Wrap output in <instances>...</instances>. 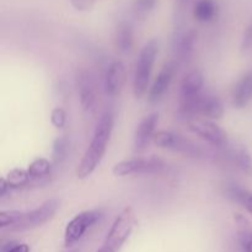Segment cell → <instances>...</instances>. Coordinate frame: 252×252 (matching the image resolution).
Here are the masks:
<instances>
[{"mask_svg":"<svg viewBox=\"0 0 252 252\" xmlns=\"http://www.w3.org/2000/svg\"><path fill=\"white\" fill-rule=\"evenodd\" d=\"M75 85L78 89L79 100L84 111H93L97 103V85L93 74L80 68L75 73Z\"/></svg>","mask_w":252,"mask_h":252,"instance_id":"cell-9","label":"cell"},{"mask_svg":"<svg viewBox=\"0 0 252 252\" xmlns=\"http://www.w3.org/2000/svg\"><path fill=\"white\" fill-rule=\"evenodd\" d=\"M252 98V73H248L238 81L233 91V105L244 108Z\"/></svg>","mask_w":252,"mask_h":252,"instance_id":"cell-14","label":"cell"},{"mask_svg":"<svg viewBox=\"0 0 252 252\" xmlns=\"http://www.w3.org/2000/svg\"><path fill=\"white\" fill-rule=\"evenodd\" d=\"M52 170H53V164L49 160L44 158H38L33 160L27 167L30 177L33 180L34 185H46L48 182L49 176H52Z\"/></svg>","mask_w":252,"mask_h":252,"instance_id":"cell-15","label":"cell"},{"mask_svg":"<svg viewBox=\"0 0 252 252\" xmlns=\"http://www.w3.org/2000/svg\"><path fill=\"white\" fill-rule=\"evenodd\" d=\"M187 128L214 147H224L228 143V134L217 123L203 118H189L187 120Z\"/></svg>","mask_w":252,"mask_h":252,"instance_id":"cell-8","label":"cell"},{"mask_svg":"<svg viewBox=\"0 0 252 252\" xmlns=\"http://www.w3.org/2000/svg\"><path fill=\"white\" fill-rule=\"evenodd\" d=\"M25 212L20 211H2L0 212V228L12 229L21 221Z\"/></svg>","mask_w":252,"mask_h":252,"instance_id":"cell-23","label":"cell"},{"mask_svg":"<svg viewBox=\"0 0 252 252\" xmlns=\"http://www.w3.org/2000/svg\"><path fill=\"white\" fill-rule=\"evenodd\" d=\"M166 169V162L159 157L133 158V159L122 160L113 166V175L118 177L132 176V175H148L159 174Z\"/></svg>","mask_w":252,"mask_h":252,"instance_id":"cell-3","label":"cell"},{"mask_svg":"<svg viewBox=\"0 0 252 252\" xmlns=\"http://www.w3.org/2000/svg\"><path fill=\"white\" fill-rule=\"evenodd\" d=\"M197 36L198 34L194 30H189L179 38L176 44V53L181 61H189L192 57L197 42Z\"/></svg>","mask_w":252,"mask_h":252,"instance_id":"cell-17","label":"cell"},{"mask_svg":"<svg viewBox=\"0 0 252 252\" xmlns=\"http://www.w3.org/2000/svg\"><path fill=\"white\" fill-rule=\"evenodd\" d=\"M234 162L248 176H252V155L246 147H238L233 150Z\"/></svg>","mask_w":252,"mask_h":252,"instance_id":"cell-20","label":"cell"},{"mask_svg":"<svg viewBox=\"0 0 252 252\" xmlns=\"http://www.w3.org/2000/svg\"><path fill=\"white\" fill-rule=\"evenodd\" d=\"M225 193L229 199L241 204L252 216V192L241 187L240 185L231 184L226 186Z\"/></svg>","mask_w":252,"mask_h":252,"instance_id":"cell-16","label":"cell"},{"mask_svg":"<svg viewBox=\"0 0 252 252\" xmlns=\"http://www.w3.org/2000/svg\"><path fill=\"white\" fill-rule=\"evenodd\" d=\"M113 122H115V118H113L111 111H106L98 118L90 145L86 149L85 154L76 169V176L79 179L84 180L89 177L100 165L101 160L103 159L106 150H107L111 135H112Z\"/></svg>","mask_w":252,"mask_h":252,"instance_id":"cell-1","label":"cell"},{"mask_svg":"<svg viewBox=\"0 0 252 252\" xmlns=\"http://www.w3.org/2000/svg\"><path fill=\"white\" fill-rule=\"evenodd\" d=\"M116 48L122 53H127L133 47V30L130 25L121 24L115 36Z\"/></svg>","mask_w":252,"mask_h":252,"instance_id":"cell-19","label":"cell"},{"mask_svg":"<svg viewBox=\"0 0 252 252\" xmlns=\"http://www.w3.org/2000/svg\"><path fill=\"white\" fill-rule=\"evenodd\" d=\"M155 4H157V0H135L134 12L138 16H147L154 9Z\"/></svg>","mask_w":252,"mask_h":252,"instance_id":"cell-24","label":"cell"},{"mask_svg":"<svg viewBox=\"0 0 252 252\" xmlns=\"http://www.w3.org/2000/svg\"><path fill=\"white\" fill-rule=\"evenodd\" d=\"M180 1H181V2H187V1H189V0H180Z\"/></svg>","mask_w":252,"mask_h":252,"instance_id":"cell-31","label":"cell"},{"mask_svg":"<svg viewBox=\"0 0 252 252\" xmlns=\"http://www.w3.org/2000/svg\"><path fill=\"white\" fill-rule=\"evenodd\" d=\"M135 224H137V219H135L134 211L132 207H126L118 214L111 229L108 230L107 236L105 239V245L113 249L115 251L120 250L132 235Z\"/></svg>","mask_w":252,"mask_h":252,"instance_id":"cell-4","label":"cell"},{"mask_svg":"<svg viewBox=\"0 0 252 252\" xmlns=\"http://www.w3.org/2000/svg\"><path fill=\"white\" fill-rule=\"evenodd\" d=\"M204 85V76L201 70L194 69L189 71L182 80L181 86H180V96L181 100L185 98H191L194 96L202 94V89Z\"/></svg>","mask_w":252,"mask_h":252,"instance_id":"cell-13","label":"cell"},{"mask_svg":"<svg viewBox=\"0 0 252 252\" xmlns=\"http://www.w3.org/2000/svg\"><path fill=\"white\" fill-rule=\"evenodd\" d=\"M70 143L65 137H59L54 140L53 149H52V161L54 165H62L68 158Z\"/></svg>","mask_w":252,"mask_h":252,"instance_id":"cell-22","label":"cell"},{"mask_svg":"<svg viewBox=\"0 0 252 252\" xmlns=\"http://www.w3.org/2000/svg\"><path fill=\"white\" fill-rule=\"evenodd\" d=\"M243 51H249L252 48V25L246 29L243 39Z\"/></svg>","mask_w":252,"mask_h":252,"instance_id":"cell-27","label":"cell"},{"mask_svg":"<svg viewBox=\"0 0 252 252\" xmlns=\"http://www.w3.org/2000/svg\"><path fill=\"white\" fill-rule=\"evenodd\" d=\"M153 142L157 147L162 148V149L181 153V154L189 155L192 158H201L203 155V150L199 145L182 135L170 132V130H160V132L155 133Z\"/></svg>","mask_w":252,"mask_h":252,"instance_id":"cell-5","label":"cell"},{"mask_svg":"<svg viewBox=\"0 0 252 252\" xmlns=\"http://www.w3.org/2000/svg\"><path fill=\"white\" fill-rule=\"evenodd\" d=\"M158 53H159V42L155 38L147 42L140 51L135 64L134 76H133V93L137 98H142L147 94Z\"/></svg>","mask_w":252,"mask_h":252,"instance_id":"cell-2","label":"cell"},{"mask_svg":"<svg viewBox=\"0 0 252 252\" xmlns=\"http://www.w3.org/2000/svg\"><path fill=\"white\" fill-rule=\"evenodd\" d=\"M59 207H61V201L58 198L48 199V201L42 203L39 207H37L36 209H32V211L24 213L21 221L16 226L10 229V230L24 231L42 226L43 224L48 223L49 220L54 218Z\"/></svg>","mask_w":252,"mask_h":252,"instance_id":"cell-6","label":"cell"},{"mask_svg":"<svg viewBox=\"0 0 252 252\" xmlns=\"http://www.w3.org/2000/svg\"><path fill=\"white\" fill-rule=\"evenodd\" d=\"M101 217H102V213H101V211H97V209L84 211L81 213L76 214L66 224L65 233H64V246L70 248L74 244L78 243L83 238L84 234L100 220Z\"/></svg>","mask_w":252,"mask_h":252,"instance_id":"cell-7","label":"cell"},{"mask_svg":"<svg viewBox=\"0 0 252 252\" xmlns=\"http://www.w3.org/2000/svg\"><path fill=\"white\" fill-rule=\"evenodd\" d=\"M240 240L245 248V252H252V234L246 230L241 231Z\"/></svg>","mask_w":252,"mask_h":252,"instance_id":"cell-26","label":"cell"},{"mask_svg":"<svg viewBox=\"0 0 252 252\" xmlns=\"http://www.w3.org/2000/svg\"><path fill=\"white\" fill-rule=\"evenodd\" d=\"M7 185H9L10 189H27L30 186H36L33 180L30 177L27 170L22 169H14L7 174L5 177Z\"/></svg>","mask_w":252,"mask_h":252,"instance_id":"cell-18","label":"cell"},{"mask_svg":"<svg viewBox=\"0 0 252 252\" xmlns=\"http://www.w3.org/2000/svg\"><path fill=\"white\" fill-rule=\"evenodd\" d=\"M96 252H116L115 250H113V249H111V248H108V246H106V245H103L102 248H100L98 249L97 251Z\"/></svg>","mask_w":252,"mask_h":252,"instance_id":"cell-30","label":"cell"},{"mask_svg":"<svg viewBox=\"0 0 252 252\" xmlns=\"http://www.w3.org/2000/svg\"><path fill=\"white\" fill-rule=\"evenodd\" d=\"M177 71V63L175 61H170L165 63L161 70L155 78L154 83H153L152 88H150L149 93H148V98L152 103L158 102L160 98L165 95L167 90H169L170 85H171L174 76Z\"/></svg>","mask_w":252,"mask_h":252,"instance_id":"cell-10","label":"cell"},{"mask_svg":"<svg viewBox=\"0 0 252 252\" xmlns=\"http://www.w3.org/2000/svg\"><path fill=\"white\" fill-rule=\"evenodd\" d=\"M159 122V113L154 112L140 121L134 133V152H143L155 135V128Z\"/></svg>","mask_w":252,"mask_h":252,"instance_id":"cell-12","label":"cell"},{"mask_svg":"<svg viewBox=\"0 0 252 252\" xmlns=\"http://www.w3.org/2000/svg\"><path fill=\"white\" fill-rule=\"evenodd\" d=\"M11 189H10L9 185H7L6 180H5V177H2L1 180H0V198H4L5 196H6L7 192H10Z\"/></svg>","mask_w":252,"mask_h":252,"instance_id":"cell-29","label":"cell"},{"mask_svg":"<svg viewBox=\"0 0 252 252\" xmlns=\"http://www.w3.org/2000/svg\"><path fill=\"white\" fill-rule=\"evenodd\" d=\"M5 252H30V246L27 244H15Z\"/></svg>","mask_w":252,"mask_h":252,"instance_id":"cell-28","label":"cell"},{"mask_svg":"<svg viewBox=\"0 0 252 252\" xmlns=\"http://www.w3.org/2000/svg\"><path fill=\"white\" fill-rule=\"evenodd\" d=\"M127 80L126 65L121 61H115L110 64L105 74V91L108 96H118L122 93Z\"/></svg>","mask_w":252,"mask_h":252,"instance_id":"cell-11","label":"cell"},{"mask_svg":"<svg viewBox=\"0 0 252 252\" xmlns=\"http://www.w3.org/2000/svg\"><path fill=\"white\" fill-rule=\"evenodd\" d=\"M217 6L213 0H199L193 10V15L199 22H209L216 17Z\"/></svg>","mask_w":252,"mask_h":252,"instance_id":"cell-21","label":"cell"},{"mask_svg":"<svg viewBox=\"0 0 252 252\" xmlns=\"http://www.w3.org/2000/svg\"><path fill=\"white\" fill-rule=\"evenodd\" d=\"M51 122L52 125L56 128L61 129L65 126L66 122V113L64 111V108L62 107H56L51 113Z\"/></svg>","mask_w":252,"mask_h":252,"instance_id":"cell-25","label":"cell"}]
</instances>
